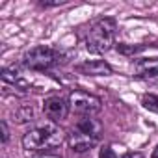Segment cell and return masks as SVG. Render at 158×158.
<instances>
[{
  "instance_id": "cell-5",
  "label": "cell",
  "mask_w": 158,
  "mask_h": 158,
  "mask_svg": "<svg viewBox=\"0 0 158 158\" xmlns=\"http://www.w3.org/2000/svg\"><path fill=\"white\" fill-rule=\"evenodd\" d=\"M69 106L73 112L80 114L82 117H93L95 114L101 112L102 108V101L88 91H82V89H74L71 91L69 95Z\"/></svg>"
},
{
  "instance_id": "cell-7",
  "label": "cell",
  "mask_w": 158,
  "mask_h": 158,
  "mask_svg": "<svg viewBox=\"0 0 158 158\" xmlns=\"http://www.w3.org/2000/svg\"><path fill=\"white\" fill-rule=\"evenodd\" d=\"M74 71L80 74H88V76H110L114 73L112 65L104 60H88L84 63H78Z\"/></svg>"
},
{
  "instance_id": "cell-18",
  "label": "cell",
  "mask_w": 158,
  "mask_h": 158,
  "mask_svg": "<svg viewBox=\"0 0 158 158\" xmlns=\"http://www.w3.org/2000/svg\"><path fill=\"white\" fill-rule=\"evenodd\" d=\"M151 158H158V145L152 149V154H151Z\"/></svg>"
},
{
  "instance_id": "cell-2",
  "label": "cell",
  "mask_w": 158,
  "mask_h": 158,
  "mask_svg": "<svg viewBox=\"0 0 158 158\" xmlns=\"http://www.w3.org/2000/svg\"><path fill=\"white\" fill-rule=\"evenodd\" d=\"M101 132H102V125L95 117H80L78 123L67 134V141L73 151L86 152L99 143Z\"/></svg>"
},
{
  "instance_id": "cell-9",
  "label": "cell",
  "mask_w": 158,
  "mask_h": 158,
  "mask_svg": "<svg viewBox=\"0 0 158 158\" xmlns=\"http://www.w3.org/2000/svg\"><path fill=\"white\" fill-rule=\"evenodd\" d=\"M2 80H4L6 84H13V86L21 88V89H26V88H28V82L23 78L21 71H19L15 65H13V67H4V69H2Z\"/></svg>"
},
{
  "instance_id": "cell-14",
  "label": "cell",
  "mask_w": 158,
  "mask_h": 158,
  "mask_svg": "<svg viewBox=\"0 0 158 158\" xmlns=\"http://www.w3.org/2000/svg\"><path fill=\"white\" fill-rule=\"evenodd\" d=\"M0 130H2V143H8V139H10V128H8L6 121H0Z\"/></svg>"
},
{
  "instance_id": "cell-8",
  "label": "cell",
  "mask_w": 158,
  "mask_h": 158,
  "mask_svg": "<svg viewBox=\"0 0 158 158\" xmlns=\"http://www.w3.org/2000/svg\"><path fill=\"white\" fill-rule=\"evenodd\" d=\"M132 73L138 78L158 76V58H139L132 63Z\"/></svg>"
},
{
  "instance_id": "cell-17",
  "label": "cell",
  "mask_w": 158,
  "mask_h": 158,
  "mask_svg": "<svg viewBox=\"0 0 158 158\" xmlns=\"http://www.w3.org/2000/svg\"><path fill=\"white\" fill-rule=\"evenodd\" d=\"M121 158H143V154H141V152H127V154H123Z\"/></svg>"
},
{
  "instance_id": "cell-12",
  "label": "cell",
  "mask_w": 158,
  "mask_h": 158,
  "mask_svg": "<svg viewBox=\"0 0 158 158\" xmlns=\"http://www.w3.org/2000/svg\"><path fill=\"white\" fill-rule=\"evenodd\" d=\"M17 117H19V123L30 121V119L34 117V110H32V106H23V110L17 112Z\"/></svg>"
},
{
  "instance_id": "cell-10",
  "label": "cell",
  "mask_w": 158,
  "mask_h": 158,
  "mask_svg": "<svg viewBox=\"0 0 158 158\" xmlns=\"http://www.w3.org/2000/svg\"><path fill=\"white\" fill-rule=\"evenodd\" d=\"M143 48H147V45H125V43L115 45V50L123 56H134V54L141 52Z\"/></svg>"
},
{
  "instance_id": "cell-1",
  "label": "cell",
  "mask_w": 158,
  "mask_h": 158,
  "mask_svg": "<svg viewBox=\"0 0 158 158\" xmlns=\"http://www.w3.org/2000/svg\"><path fill=\"white\" fill-rule=\"evenodd\" d=\"M63 141V130L56 127V123H45L30 128L23 136V149L30 152H45L60 147Z\"/></svg>"
},
{
  "instance_id": "cell-4",
  "label": "cell",
  "mask_w": 158,
  "mask_h": 158,
  "mask_svg": "<svg viewBox=\"0 0 158 158\" xmlns=\"http://www.w3.org/2000/svg\"><path fill=\"white\" fill-rule=\"evenodd\" d=\"M63 54L50 47H34L23 56V65L30 71H48L61 61Z\"/></svg>"
},
{
  "instance_id": "cell-11",
  "label": "cell",
  "mask_w": 158,
  "mask_h": 158,
  "mask_svg": "<svg viewBox=\"0 0 158 158\" xmlns=\"http://www.w3.org/2000/svg\"><path fill=\"white\" fill-rule=\"evenodd\" d=\"M141 104H143L145 110L158 114V95H154V93H145V95L141 97Z\"/></svg>"
},
{
  "instance_id": "cell-16",
  "label": "cell",
  "mask_w": 158,
  "mask_h": 158,
  "mask_svg": "<svg viewBox=\"0 0 158 158\" xmlns=\"http://www.w3.org/2000/svg\"><path fill=\"white\" fill-rule=\"evenodd\" d=\"M32 158H60V156L54 154V152H37V154L32 156Z\"/></svg>"
},
{
  "instance_id": "cell-6",
  "label": "cell",
  "mask_w": 158,
  "mask_h": 158,
  "mask_svg": "<svg viewBox=\"0 0 158 158\" xmlns=\"http://www.w3.org/2000/svg\"><path fill=\"white\" fill-rule=\"evenodd\" d=\"M69 110H71L69 101L61 99L60 95H50L43 101V112L50 119V123H60V121L67 119Z\"/></svg>"
},
{
  "instance_id": "cell-3",
  "label": "cell",
  "mask_w": 158,
  "mask_h": 158,
  "mask_svg": "<svg viewBox=\"0 0 158 158\" xmlns=\"http://www.w3.org/2000/svg\"><path fill=\"white\" fill-rule=\"evenodd\" d=\"M115 30L117 24L110 17H102L95 21L86 32V48L91 54H104L115 43Z\"/></svg>"
},
{
  "instance_id": "cell-15",
  "label": "cell",
  "mask_w": 158,
  "mask_h": 158,
  "mask_svg": "<svg viewBox=\"0 0 158 158\" xmlns=\"http://www.w3.org/2000/svg\"><path fill=\"white\" fill-rule=\"evenodd\" d=\"M67 0H50V2H47V0H43L41 2V6H45V8H50V6H61V4H65Z\"/></svg>"
},
{
  "instance_id": "cell-13",
  "label": "cell",
  "mask_w": 158,
  "mask_h": 158,
  "mask_svg": "<svg viewBox=\"0 0 158 158\" xmlns=\"http://www.w3.org/2000/svg\"><path fill=\"white\" fill-rule=\"evenodd\" d=\"M99 158H121V156L112 149V145H104L99 152Z\"/></svg>"
}]
</instances>
